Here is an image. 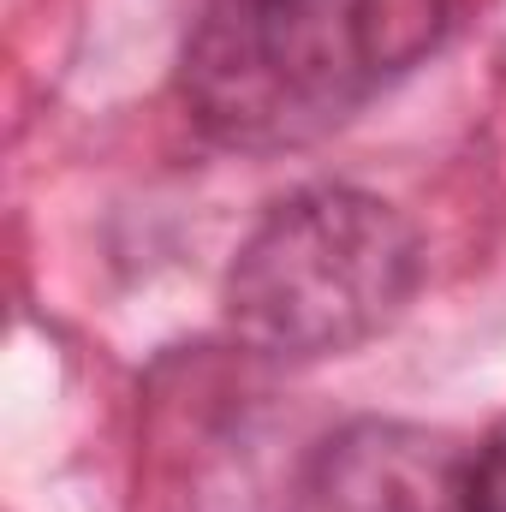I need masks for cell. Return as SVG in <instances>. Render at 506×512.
Returning <instances> with one entry per match:
<instances>
[{
  "label": "cell",
  "mask_w": 506,
  "mask_h": 512,
  "mask_svg": "<svg viewBox=\"0 0 506 512\" xmlns=\"http://www.w3.org/2000/svg\"><path fill=\"white\" fill-rule=\"evenodd\" d=\"M471 465L435 429L370 417L310 453L292 512H471Z\"/></svg>",
  "instance_id": "obj_3"
},
{
  "label": "cell",
  "mask_w": 506,
  "mask_h": 512,
  "mask_svg": "<svg viewBox=\"0 0 506 512\" xmlns=\"http://www.w3.org/2000/svg\"><path fill=\"white\" fill-rule=\"evenodd\" d=\"M423 280L411 221L352 185L274 203L227 274V322L256 358H340L399 322Z\"/></svg>",
  "instance_id": "obj_2"
},
{
  "label": "cell",
  "mask_w": 506,
  "mask_h": 512,
  "mask_svg": "<svg viewBox=\"0 0 506 512\" xmlns=\"http://www.w3.org/2000/svg\"><path fill=\"white\" fill-rule=\"evenodd\" d=\"M471 512H506V429L471 465Z\"/></svg>",
  "instance_id": "obj_4"
},
{
  "label": "cell",
  "mask_w": 506,
  "mask_h": 512,
  "mask_svg": "<svg viewBox=\"0 0 506 512\" xmlns=\"http://www.w3.org/2000/svg\"><path fill=\"white\" fill-rule=\"evenodd\" d=\"M447 0H215L185 42V108L227 149L316 143L399 84Z\"/></svg>",
  "instance_id": "obj_1"
}]
</instances>
